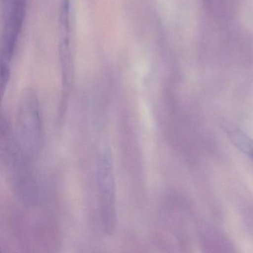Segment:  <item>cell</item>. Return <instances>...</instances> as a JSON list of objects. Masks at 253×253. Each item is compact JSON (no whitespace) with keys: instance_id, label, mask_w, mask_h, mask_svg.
<instances>
[{"instance_id":"cell-1","label":"cell","mask_w":253,"mask_h":253,"mask_svg":"<svg viewBox=\"0 0 253 253\" xmlns=\"http://www.w3.org/2000/svg\"><path fill=\"white\" fill-rule=\"evenodd\" d=\"M9 120L3 112L0 118V157L7 180L20 203L36 205L39 189L31 165L32 158L25 152L16 137Z\"/></svg>"},{"instance_id":"cell-2","label":"cell","mask_w":253,"mask_h":253,"mask_svg":"<svg viewBox=\"0 0 253 253\" xmlns=\"http://www.w3.org/2000/svg\"><path fill=\"white\" fill-rule=\"evenodd\" d=\"M14 133L32 159L39 156L44 145V128L39 99L34 90H25L20 97Z\"/></svg>"},{"instance_id":"cell-3","label":"cell","mask_w":253,"mask_h":253,"mask_svg":"<svg viewBox=\"0 0 253 253\" xmlns=\"http://www.w3.org/2000/svg\"><path fill=\"white\" fill-rule=\"evenodd\" d=\"M99 216L103 230L112 235L117 226L116 183L112 150L101 145L97 152L95 170Z\"/></svg>"},{"instance_id":"cell-4","label":"cell","mask_w":253,"mask_h":253,"mask_svg":"<svg viewBox=\"0 0 253 253\" xmlns=\"http://www.w3.org/2000/svg\"><path fill=\"white\" fill-rule=\"evenodd\" d=\"M28 0H3V32L1 71L11 72L10 63L14 55L26 17Z\"/></svg>"},{"instance_id":"cell-5","label":"cell","mask_w":253,"mask_h":253,"mask_svg":"<svg viewBox=\"0 0 253 253\" xmlns=\"http://www.w3.org/2000/svg\"><path fill=\"white\" fill-rule=\"evenodd\" d=\"M223 128L226 130V134L233 144L241 152L247 154L250 156L253 152V140L242 131L230 124H224Z\"/></svg>"},{"instance_id":"cell-6","label":"cell","mask_w":253,"mask_h":253,"mask_svg":"<svg viewBox=\"0 0 253 253\" xmlns=\"http://www.w3.org/2000/svg\"><path fill=\"white\" fill-rule=\"evenodd\" d=\"M250 158H251L252 160H253V152H252L251 155H250Z\"/></svg>"}]
</instances>
